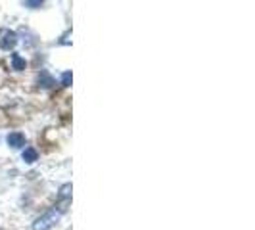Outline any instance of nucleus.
Instances as JSON below:
<instances>
[{
	"label": "nucleus",
	"mask_w": 255,
	"mask_h": 230,
	"mask_svg": "<svg viewBox=\"0 0 255 230\" xmlns=\"http://www.w3.org/2000/svg\"><path fill=\"white\" fill-rule=\"evenodd\" d=\"M6 142L10 148H21V146H25V136L21 132H10Z\"/></svg>",
	"instance_id": "20e7f679"
},
{
	"label": "nucleus",
	"mask_w": 255,
	"mask_h": 230,
	"mask_svg": "<svg viewBox=\"0 0 255 230\" xmlns=\"http://www.w3.org/2000/svg\"><path fill=\"white\" fill-rule=\"evenodd\" d=\"M17 44V35L12 29H0V48L2 50H12Z\"/></svg>",
	"instance_id": "f03ea898"
},
{
	"label": "nucleus",
	"mask_w": 255,
	"mask_h": 230,
	"mask_svg": "<svg viewBox=\"0 0 255 230\" xmlns=\"http://www.w3.org/2000/svg\"><path fill=\"white\" fill-rule=\"evenodd\" d=\"M62 85L64 87H71V71H65L62 75Z\"/></svg>",
	"instance_id": "6e6552de"
},
{
	"label": "nucleus",
	"mask_w": 255,
	"mask_h": 230,
	"mask_svg": "<svg viewBox=\"0 0 255 230\" xmlns=\"http://www.w3.org/2000/svg\"><path fill=\"white\" fill-rule=\"evenodd\" d=\"M37 150L35 148H25V152H23V161L25 163H35L37 161Z\"/></svg>",
	"instance_id": "0eeeda50"
},
{
	"label": "nucleus",
	"mask_w": 255,
	"mask_h": 230,
	"mask_svg": "<svg viewBox=\"0 0 255 230\" xmlns=\"http://www.w3.org/2000/svg\"><path fill=\"white\" fill-rule=\"evenodd\" d=\"M10 60H12V67L15 69V71L25 69V60H23L19 54H12V56H10Z\"/></svg>",
	"instance_id": "39448f33"
},
{
	"label": "nucleus",
	"mask_w": 255,
	"mask_h": 230,
	"mask_svg": "<svg viewBox=\"0 0 255 230\" xmlns=\"http://www.w3.org/2000/svg\"><path fill=\"white\" fill-rule=\"evenodd\" d=\"M52 85H54V79H52L48 73L42 71V73L38 75V87H42V89H50Z\"/></svg>",
	"instance_id": "423d86ee"
},
{
	"label": "nucleus",
	"mask_w": 255,
	"mask_h": 230,
	"mask_svg": "<svg viewBox=\"0 0 255 230\" xmlns=\"http://www.w3.org/2000/svg\"><path fill=\"white\" fill-rule=\"evenodd\" d=\"M69 202H71V184H64L60 188V194H58V209L64 213Z\"/></svg>",
	"instance_id": "7ed1b4c3"
},
{
	"label": "nucleus",
	"mask_w": 255,
	"mask_h": 230,
	"mask_svg": "<svg viewBox=\"0 0 255 230\" xmlns=\"http://www.w3.org/2000/svg\"><path fill=\"white\" fill-rule=\"evenodd\" d=\"M42 2H44V0H25V4L29 8H38Z\"/></svg>",
	"instance_id": "1a4fd4ad"
},
{
	"label": "nucleus",
	"mask_w": 255,
	"mask_h": 230,
	"mask_svg": "<svg viewBox=\"0 0 255 230\" xmlns=\"http://www.w3.org/2000/svg\"><path fill=\"white\" fill-rule=\"evenodd\" d=\"M60 217H62V211L60 209H56V207H52V209H48L42 217H38L35 223H33V230H48L52 229L58 221H60Z\"/></svg>",
	"instance_id": "f257e3e1"
}]
</instances>
